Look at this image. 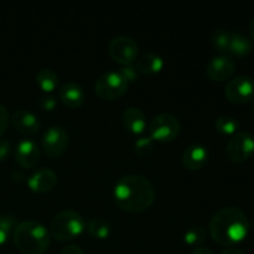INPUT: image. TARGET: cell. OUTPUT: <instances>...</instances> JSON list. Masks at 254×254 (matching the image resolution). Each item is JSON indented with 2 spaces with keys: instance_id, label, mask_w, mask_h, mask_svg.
I'll return each instance as SVG.
<instances>
[{
  "instance_id": "cell-1",
  "label": "cell",
  "mask_w": 254,
  "mask_h": 254,
  "mask_svg": "<svg viewBox=\"0 0 254 254\" xmlns=\"http://www.w3.org/2000/svg\"><path fill=\"white\" fill-rule=\"evenodd\" d=\"M155 188L141 175L122 176L116 183L113 196L116 203L127 212L138 213L148 210L155 200Z\"/></svg>"
},
{
  "instance_id": "cell-2",
  "label": "cell",
  "mask_w": 254,
  "mask_h": 254,
  "mask_svg": "<svg viewBox=\"0 0 254 254\" xmlns=\"http://www.w3.org/2000/svg\"><path fill=\"white\" fill-rule=\"evenodd\" d=\"M211 237L223 247H232L246 240L250 232V221L238 207H223L210 221Z\"/></svg>"
},
{
  "instance_id": "cell-3",
  "label": "cell",
  "mask_w": 254,
  "mask_h": 254,
  "mask_svg": "<svg viewBox=\"0 0 254 254\" xmlns=\"http://www.w3.org/2000/svg\"><path fill=\"white\" fill-rule=\"evenodd\" d=\"M12 240L20 252L25 254H42L51 243L50 231L37 221H22L12 232Z\"/></svg>"
},
{
  "instance_id": "cell-4",
  "label": "cell",
  "mask_w": 254,
  "mask_h": 254,
  "mask_svg": "<svg viewBox=\"0 0 254 254\" xmlns=\"http://www.w3.org/2000/svg\"><path fill=\"white\" fill-rule=\"evenodd\" d=\"M86 230V221L74 210H62L50 222V235L60 242L76 240Z\"/></svg>"
},
{
  "instance_id": "cell-5",
  "label": "cell",
  "mask_w": 254,
  "mask_h": 254,
  "mask_svg": "<svg viewBox=\"0 0 254 254\" xmlns=\"http://www.w3.org/2000/svg\"><path fill=\"white\" fill-rule=\"evenodd\" d=\"M129 82L119 71H107L97 78L94 91L104 101H116L127 93Z\"/></svg>"
},
{
  "instance_id": "cell-6",
  "label": "cell",
  "mask_w": 254,
  "mask_h": 254,
  "mask_svg": "<svg viewBox=\"0 0 254 254\" xmlns=\"http://www.w3.org/2000/svg\"><path fill=\"white\" fill-rule=\"evenodd\" d=\"M180 121L171 113H159L149 124V136L153 140L169 143L175 140L180 133Z\"/></svg>"
},
{
  "instance_id": "cell-7",
  "label": "cell",
  "mask_w": 254,
  "mask_h": 254,
  "mask_svg": "<svg viewBox=\"0 0 254 254\" xmlns=\"http://www.w3.org/2000/svg\"><path fill=\"white\" fill-rule=\"evenodd\" d=\"M225 154L226 158L232 163H245L254 154V136L248 131H237L228 140Z\"/></svg>"
},
{
  "instance_id": "cell-8",
  "label": "cell",
  "mask_w": 254,
  "mask_h": 254,
  "mask_svg": "<svg viewBox=\"0 0 254 254\" xmlns=\"http://www.w3.org/2000/svg\"><path fill=\"white\" fill-rule=\"evenodd\" d=\"M69 136L66 129L61 126H51L44 131L41 145L49 158H59L68 148Z\"/></svg>"
},
{
  "instance_id": "cell-9",
  "label": "cell",
  "mask_w": 254,
  "mask_h": 254,
  "mask_svg": "<svg viewBox=\"0 0 254 254\" xmlns=\"http://www.w3.org/2000/svg\"><path fill=\"white\" fill-rule=\"evenodd\" d=\"M108 52L112 59L122 66L134 64L138 59L139 47L134 39L129 36H117L109 42Z\"/></svg>"
},
{
  "instance_id": "cell-10",
  "label": "cell",
  "mask_w": 254,
  "mask_h": 254,
  "mask_svg": "<svg viewBox=\"0 0 254 254\" xmlns=\"http://www.w3.org/2000/svg\"><path fill=\"white\" fill-rule=\"evenodd\" d=\"M225 96L235 104H245L254 98V81L251 77L241 74L227 82Z\"/></svg>"
},
{
  "instance_id": "cell-11",
  "label": "cell",
  "mask_w": 254,
  "mask_h": 254,
  "mask_svg": "<svg viewBox=\"0 0 254 254\" xmlns=\"http://www.w3.org/2000/svg\"><path fill=\"white\" fill-rule=\"evenodd\" d=\"M236 71V62L228 55H218L212 57L206 66V73L212 81L223 82L231 78Z\"/></svg>"
},
{
  "instance_id": "cell-12",
  "label": "cell",
  "mask_w": 254,
  "mask_h": 254,
  "mask_svg": "<svg viewBox=\"0 0 254 254\" xmlns=\"http://www.w3.org/2000/svg\"><path fill=\"white\" fill-rule=\"evenodd\" d=\"M40 148L36 141L30 138H24L16 144L15 160L21 168L31 169L37 165L40 160Z\"/></svg>"
},
{
  "instance_id": "cell-13",
  "label": "cell",
  "mask_w": 254,
  "mask_h": 254,
  "mask_svg": "<svg viewBox=\"0 0 254 254\" xmlns=\"http://www.w3.org/2000/svg\"><path fill=\"white\" fill-rule=\"evenodd\" d=\"M57 180V174L52 169L41 168L27 178V186L34 192L46 193L56 186Z\"/></svg>"
},
{
  "instance_id": "cell-14",
  "label": "cell",
  "mask_w": 254,
  "mask_h": 254,
  "mask_svg": "<svg viewBox=\"0 0 254 254\" xmlns=\"http://www.w3.org/2000/svg\"><path fill=\"white\" fill-rule=\"evenodd\" d=\"M12 127L24 135H34L40 129L39 117L29 109H16L10 117Z\"/></svg>"
},
{
  "instance_id": "cell-15",
  "label": "cell",
  "mask_w": 254,
  "mask_h": 254,
  "mask_svg": "<svg viewBox=\"0 0 254 254\" xmlns=\"http://www.w3.org/2000/svg\"><path fill=\"white\" fill-rule=\"evenodd\" d=\"M59 99L68 108H78L84 103L86 93L77 82H66L60 87Z\"/></svg>"
},
{
  "instance_id": "cell-16",
  "label": "cell",
  "mask_w": 254,
  "mask_h": 254,
  "mask_svg": "<svg viewBox=\"0 0 254 254\" xmlns=\"http://www.w3.org/2000/svg\"><path fill=\"white\" fill-rule=\"evenodd\" d=\"M184 166L189 170H198L208 160V150L202 144H191L184 150L181 156Z\"/></svg>"
},
{
  "instance_id": "cell-17",
  "label": "cell",
  "mask_w": 254,
  "mask_h": 254,
  "mask_svg": "<svg viewBox=\"0 0 254 254\" xmlns=\"http://www.w3.org/2000/svg\"><path fill=\"white\" fill-rule=\"evenodd\" d=\"M123 126L129 133L139 134L144 133L146 129V116L138 107H128L122 114Z\"/></svg>"
},
{
  "instance_id": "cell-18",
  "label": "cell",
  "mask_w": 254,
  "mask_h": 254,
  "mask_svg": "<svg viewBox=\"0 0 254 254\" xmlns=\"http://www.w3.org/2000/svg\"><path fill=\"white\" fill-rule=\"evenodd\" d=\"M134 66L138 69L139 73L144 74H154L161 71L164 67V60L160 55L155 54V52H144L140 57L136 59L134 62Z\"/></svg>"
},
{
  "instance_id": "cell-19",
  "label": "cell",
  "mask_w": 254,
  "mask_h": 254,
  "mask_svg": "<svg viewBox=\"0 0 254 254\" xmlns=\"http://www.w3.org/2000/svg\"><path fill=\"white\" fill-rule=\"evenodd\" d=\"M252 49L253 42L251 41L250 37H247L243 34H240V32H232L228 52H231L235 56L243 57L250 55L252 52Z\"/></svg>"
},
{
  "instance_id": "cell-20",
  "label": "cell",
  "mask_w": 254,
  "mask_h": 254,
  "mask_svg": "<svg viewBox=\"0 0 254 254\" xmlns=\"http://www.w3.org/2000/svg\"><path fill=\"white\" fill-rule=\"evenodd\" d=\"M86 230L92 237L104 240L111 233V223L102 217H92L86 222Z\"/></svg>"
},
{
  "instance_id": "cell-21",
  "label": "cell",
  "mask_w": 254,
  "mask_h": 254,
  "mask_svg": "<svg viewBox=\"0 0 254 254\" xmlns=\"http://www.w3.org/2000/svg\"><path fill=\"white\" fill-rule=\"evenodd\" d=\"M36 83L46 93H51L59 86V74L51 68H42L36 73Z\"/></svg>"
},
{
  "instance_id": "cell-22",
  "label": "cell",
  "mask_w": 254,
  "mask_h": 254,
  "mask_svg": "<svg viewBox=\"0 0 254 254\" xmlns=\"http://www.w3.org/2000/svg\"><path fill=\"white\" fill-rule=\"evenodd\" d=\"M231 36H232V32L228 31L227 29H216L211 36V44L213 49L221 55H225L230 49Z\"/></svg>"
},
{
  "instance_id": "cell-23",
  "label": "cell",
  "mask_w": 254,
  "mask_h": 254,
  "mask_svg": "<svg viewBox=\"0 0 254 254\" xmlns=\"http://www.w3.org/2000/svg\"><path fill=\"white\" fill-rule=\"evenodd\" d=\"M216 130L223 135H235L240 130V122L231 116H221L215 122Z\"/></svg>"
},
{
  "instance_id": "cell-24",
  "label": "cell",
  "mask_w": 254,
  "mask_h": 254,
  "mask_svg": "<svg viewBox=\"0 0 254 254\" xmlns=\"http://www.w3.org/2000/svg\"><path fill=\"white\" fill-rule=\"evenodd\" d=\"M16 225V218L14 216L0 215V246L5 245L9 241Z\"/></svg>"
},
{
  "instance_id": "cell-25",
  "label": "cell",
  "mask_w": 254,
  "mask_h": 254,
  "mask_svg": "<svg viewBox=\"0 0 254 254\" xmlns=\"http://www.w3.org/2000/svg\"><path fill=\"white\" fill-rule=\"evenodd\" d=\"M207 237V232H206L205 228L200 225L192 226V227L189 228L188 231L184 235V240L188 245L190 246H197L200 243H202L203 241Z\"/></svg>"
},
{
  "instance_id": "cell-26",
  "label": "cell",
  "mask_w": 254,
  "mask_h": 254,
  "mask_svg": "<svg viewBox=\"0 0 254 254\" xmlns=\"http://www.w3.org/2000/svg\"><path fill=\"white\" fill-rule=\"evenodd\" d=\"M154 148V140L150 136H140L139 139H136L135 144H134V149H135V153L139 156H146L153 151Z\"/></svg>"
},
{
  "instance_id": "cell-27",
  "label": "cell",
  "mask_w": 254,
  "mask_h": 254,
  "mask_svg": "<svg viewBox=\"0 0 254 254\" xmlns=\"http://www.w3.org/2000/svg\"><path fill=\"white\" fill-rule=\"evenodd\" d=\"M37 104H39V107L42 111H54L57 104V98L52 96V94L46 93L40 97Z\"/></svg>"
},
{
  "instance_id": "cell-28",
  "label": "cell",
  "mask_w": 254,
  "mask_h": 254,
  "mask_svg": "<svg viewBox=\"0 0 254 254\" xmlns=\"http://www.w3.org/2000/svg\"><path fill=\"white\" fill-rule=\"evenodd\" d=\"M119 72H121L122 74L124 76V78L127 79V81L130 83V82H134L136 81V79L139 78V72L138 69L135 68V66L134 64H128V66H122L121 68L118 69Z\"/></svg>"
},
{
  "instance_id": "cell-29",
  "label": "cell",
  "mask_w": 254,
  "mask_h": 254,
  "mask_svg": "<svg viewBox=\"0 0 254 254\" xmlns=\"http://www.w3.org/2000/svg\"><path fill=\"white\" fill-rule=\"evenodd\" d=\"M10 123L9 111L5 106L0 104V136L4 135L7 130V127Z\"/></svg>"
},
{
  "instance_id": "cell-30",
  "label": "cell",
  "mask_w": 254,
  "mask_h": 254,
  "mask_svg": "<svg viewBox=\"0 0 254 254\" xmlns=\"http://www.w3.org/2000/svg\"><path fill=\"white\" fill-rule=\"evenodd\" d=\"M12 150L11 143L6 139H0V163L5 161L10 156Z\"/></svg>"
},
{
  "instance_id": "cell-31",
  "label": "cell",
  "mask_w": 254,
  "mask_h": 254,
  "mask_svg": "<svg viewBox=\"0 0 254 254\" xmlns=\"http://www.w3.org/2000/svg\"><path fill=\"white\" fill-rule=\"evenodd\" d=\"M60 254H86V253H84V251L82 250L79 246L67 245V246H64V248H62Z\"/></svg>"
},
{
  "instance_id": "cell-32",
  "label": "cell",
  "mask_w": 254,
  "mask_h": 254,
  "mask_svg": "<svg viewBox=\"0 0 254 254\" xmlns=\"http://www.w3.org/2000/svg\"><path fill=\"white\" fill-rule=\"evenodd\" d=\"M191 254H213V252L210 250V248L202 247V246H200V247L193 248Z\"/></svg>"
},
{
  "instance_id": "cell-33",
  "label": "cell",
  "mask_w": 254,
  "mask_h": 254,
  "mask_svg": "<svg viewBox=\"0 0 254 254\" xmlns=\"http://www.w3.org/2000/svg\"><path fill=\"white\" fill-rule=\"evenodd\" d=\"M221 254H246L243 251L237 250V248H227V250L223 251Z\"/></svg>"
},
{
  "instance_id": "cell-34",
  "label": "cell",
  "mask_w": 254,
  "mask_h": 254,
  "mask_svg": "<svg viewBox=\"0 0 254 254\" xmlns=\"http://www.w3.org/2000/svg\"><path fill=\"white\" fill-rule=\"evenodd\" d=\"M248 34H250L251 39L254 40V19L251 20L250 25H248Z\"/></svg>"
}]
</instances>
